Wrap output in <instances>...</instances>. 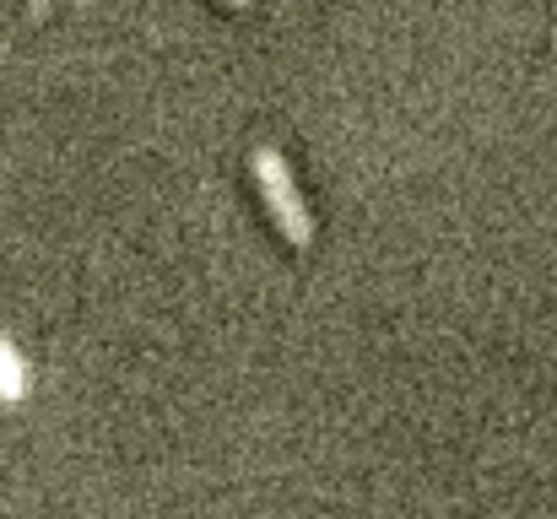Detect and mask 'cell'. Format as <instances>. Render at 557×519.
Masks as SVG:
<instances>
[{"instance_id":"1","label":"cell","mask_w":557,"mask_h":519,"mask_svg":"<svg viewBox=\"0 0 557 519\" xmlns=\"http://www.w3.org/2000/svg\"><path fill=\"white\" fill-rule=\"evenodd\" d=\"M255 178H260V195H265V206H271L282 238H287L293 249H309V244H314V222H309V211H304V200H298V189H293V173H287L276 147H260V152H255Z\"/></svg>"},{"instance_id":"3","label":"cell","mask_w":557,"mask_h":519,"mask_svg":"<svg viewBox=\"0 0 557 519\" xmlns=\"http://www.w3.org/2000/svg\"><path fill=\"white\" fill-rule=\"evenodd\" d=\"M227 5H233V11H244V5H249V0H227Z\"/></svg>"},{"instance_id":"2","label":"cell","mask_w":557,"mask_h":519,"mask_svg":"<svg viewBox=\"0 0 557 519\" xmlns=\"http://www.w3.org/2000/svg\"><path fill=\"white\" fill-rule=\"evenodd\" d=\"M22 390H27L22 357L11 351V342H0V400H22Z\"/></svg>"}]
</instances>
